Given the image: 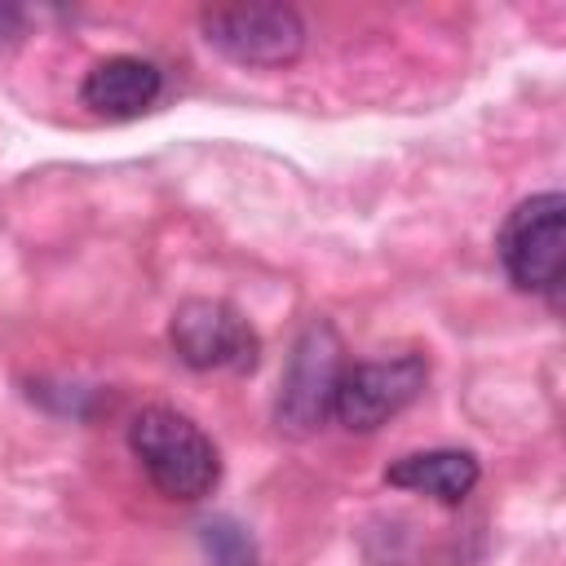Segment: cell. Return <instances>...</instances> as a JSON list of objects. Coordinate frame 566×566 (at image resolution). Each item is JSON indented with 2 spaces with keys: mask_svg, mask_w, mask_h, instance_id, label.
I'll use <instances>...</instances> for the list:
<instances>
[{
  "mask_svg": "<svg viewBox=\"0 0 566 566\" xmlns=\"http://www.w3.org/2000/svg\"><path fill=\"white\" fill-rule=\"evenodd\" d=\"M128 447L142 460L146 478L155 482L159 495L195 504L212 495L221 478V455L212 438L181 411L172 407H142L128 424Z\"/></svg>",
  "mask_w": 566,
  "mask_h": 566,
  "instance_id": "1",
  "label": "cell"
},
{
  "mask_svg": "<svg viewBox=\"0 0 566 566\" xmlns=\"http://www.w3.org/2000/svg\"><path fill=\"white\" fill-rule=\"evenodd\" d=\"M500 265L517 292H557L566 274V199L562 190H544L522 199L500 234H495Z\"/></svg>",
  "mask_w": 566,
  "mask_h": 566,
  "instance_id": "2",
  "label": "cell"
},
{
  "mask_svg": "<svg viewBox=\"0 0 566 566\" xmlns=\"http://www.w3.org/2000/svg\"><path fill=\"white\" fill-rule=\"evenodd\" d=\"M345 345L336 336V327L327 318H314L292 354H287V367H283V380H279V402H274V420L283 433L292 438H310L327 424L332 416V394H336V380L345 371Z\"/></svg>",
  "mask_w": 566,
  "mask_h": 566,
  "instance_id": "3",
  "label": "cell"
},
{
  "mask_svg": "<svg viewBox=\"0 0 566 566\" xmlns=\"http://www.w3.org/2000/svg\"><path fill=\"white\" fill-rule=\"evenodd\" d=\"M203 40L239 66H292L305 49V22L292 4H217L199 13Z\"/></svg>",
  "mask_w": 566,
  "mask_h": 566,
  "instance_id": "4",
  "label": "cell"
},
{
  "mask_svg": "<svg viewBox=\"0 0 566 566\" xmlns=\"http://www.w3.org/2000/svg\"><path fill=\"white\" fill-rule=\"evenodd\" d=\"M172 354L195 371H252L261 358L256 327L230 305L212 296H190L172 310L168 323Z\"/></svg>",
  "mask_w": 566,
  "mask_h": 566,
  "instance_id": "5",
  "label": "cell"
},
{
  "mask_svg": "<svg viewBox=\"0 0 566 566\" xmlns=\"http://www.w3.org/2000/svg\"><path fill=\"white\" fill-rule=\"evenodd\" d=\"M429 380L424 354H398V358H371L354 363L340 371L336 394H332V416L349 433H371L385 420H394L402 407L420 398Z\"/></svg>",
  "mask_w": 566,
  "mask_h": 566,
  "instance_id": "6",
  "label": "cell"
},
{
  "mask_svg": "<svg viewBox=\"0 0 566 566\" xmlns=\"http://www.w3.org/2000/svg\"><path fill=\"white\" fill-rule=\"evenodd\" d=\"M159 93H164V71L137 53L102 57L80 84V102L102 119H137L159 102Z\"/></svg>",
  "mask_w": 566,
  "mask_h": 566,
  "instance_id": "7",
  "label": "cell"
},
{
  "mask_svg": "<svg viewBox=\"0 0 566 566\" xmlns=\"http://www.w3.org/2000/svg\"><path fill=\"white\" fill-rule=\"evenodd\" d=\"M482 469L478 455L464 447H429V451H411L398 455L385 469V482L398 491H416V495H433L438 504H460L473 486H478Z\"/></svg>",
  "mask_w": 566,
  "mask_h": 566,
  "instance_id": "8",
  "label": "cell"
},
{
  "mask_svg": "<svg viewBox=\"0 0 566 566\" xmlns=\"http://www.w3.org/2000/svg\"><path fill=\"white\" fill-rule=\"evenodd\" d=\"M199 535H203V548H208V557H212L217 566H256V548H252L248 531L234 526L230 517H212V522H203Z\"/></svg>",
  "mask_w": 566,
  "mask_h": 566,
  "instance_id": "9",
  "label": "cell"
}]
</instances>
